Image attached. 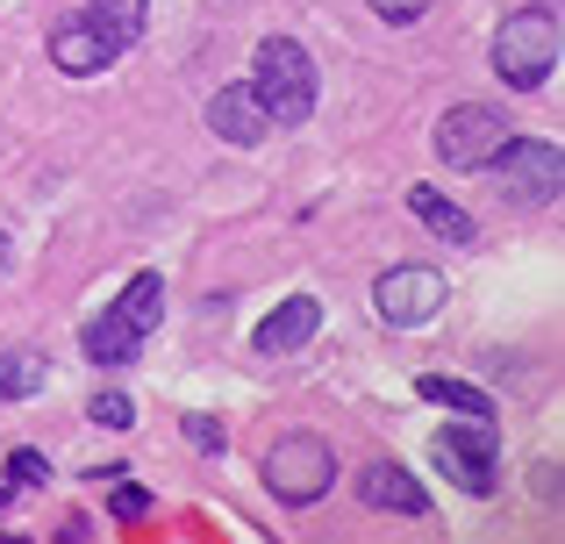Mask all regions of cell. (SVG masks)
Listing matches in <instances>:
<instances>
[{
    "mask_svg": "<svg viewBox=\"0 0 565 544\" xmlns=\"http://www.w3.org/2000/svg\"><path fill=\"white\" fill-rule=\"evenodd\" d=\"M316 57L301 51L294 36H265L258 43V65H250V94L265 100L273 122H308L316 115Z\"/></svg>",
    "mask_w": 565,
    "mask_h": 544,
    "instance_id": "cell-1",
    "label": "cell"
},
{
    "mask_svg": "<svg viewBox=\"0 0 565 544\" xmlns=\"http://www.w3.org/2000/svg\"><path fill=\"white\" fill-rule=\"evenodd\" d=\"M558 65V14L552 8H515L494 29V72L509 86H544Z\"/></svg>",
    "mask_w": 565,
    "mask_h": 544,
    "instance_id": "cell-2",
    "label": "cell"
},
{
    "mask_svg": "<svg viewBox=\"0 0 565 544\" xmlns=\"http://www.w3.org/2000/svg\"><path fill=\"white\" fill-rule=\"evenodd\" d=\"M265 488H273V502H287V509L322 502V494L337 488V459H330V445H322V437H308V430L279 437V445L265 451Z\"/></svg>",
    "mask_w": 565,
    "mask_h": 544,
    "instance_id": "cell-3",
    "label": "cell"
},
{
    "mask_svg": "<svg viewBox=\"0 0 565 544\" xmlns=\"http://www.w3.org/2000/svg\"><path fill=\"white\" fill-rule=\"evenodd\" d=\"M487 172L501 180V201H515V209H544L565 186V158H558V143H544V137H509L487 158Z\"/></svg>",
    "mask_w": 565,
    "mask_h": 544,
    "instance_id": "cell-4",
    "label": "cell"
},
{
    "mask_svg": "<svg viewBox=\"0 0 565 544\" xmlns=\"http://www.w3.org/2000/svg\"><path fill=\"white\" fill-rule=\"evenodd\" d=\"M515 129H509V115L501 108H487V100H466V108H451L437 122V158L451 172H487V158L509 143Z\"/></svg>",
    "mask_w": 565,
    "mask_h": 544,
    "instance_id": "cell-5",
    "label": "cell"
},
{
    "mask_svg": "<svg viewBox=\"0 0 565 544\" xmlns=\"http://www.w3.org/2000/svg\"><path fill=\"white\" fill-rule=\"evenodd\" d=\"M494 459H501V437H494V416H458L451 430H437V466L458 480L466 494H494Z\"/></svg>",
    "mask_w": 565,
    "mask_h": 544,
    "instance_id": "cell-6",
    "label": "cell"
},
{
    "mask_svg": "<svg viewBox=\"0 0 565 544\" xmlns=\"http://www.w3.org/2000/svg\"><path fill=\"white\" fill-rule=\"evenodd\" d=\"M373 301H380V316L394 322V330H423V322L444 308V273H429V266H394V273H380Z\"/></svg>",
    "mask_w": 565,
    "mask_h": 544,
    "instance_id": "cell-7",
    "label": "cell"
},
{
    "mask_svg": "<svg viewBox=\"0 0 565 544\" xmlns=\"http://www.w3.org/2000/svg\"><path fill=\"white\" fill-rule=\"evenodd\" d=\"M207 129H215L222 143H236V151H250V143H265V129H273V115H265V100L244 86H222L215 100H207Z\"/></svg>",
    "mask_w": 565,
    "mask_h": 544,
    "instance_id": "cell-8",
    "label": "cell"
},
{
    "mask_svg": "<svg viewBox=\"0 0 565 544\" xmlns=\"http://www.w3.org/2000/svg\"><path fill=\"white\" fill-rule=\"evenodd\" d=\"M51 65L65 72V79H94V72L115 65V51H108V36H100L86 14H65V22L51 29Z\"/></svg>",
    "mask_w": 565,
    "mask_h": 544,
    "instance_id": "cell-9",
    "label": "cell"
},
{
    "mask_svg": "<svg viewBox=\"0 0 565 544\" xmlns=\"http://www.w3.org/2000/svg\"><path fill=\"white\" fill-rule=\"evenodd\" d=\"M359 502L365 509H386V516H423L429 494H423V480H415L408 466L380 459V466H365V473H359Z\"/></svg>",
    "mask_w": 565,
    "mask_h": 544,
    "instance_id": "cell-10",
    "label": "cell"
},
{
    "mask_svg": "<svg viewBox=\"0 0 565 544\" xmlns=\"http://www.w3.org/2000/svg\"><path fill=\"white\" fill-rule=\"evenodd\" d=\"M322 330V301H308V294H294V301H279L273 316L258 322V337H250V344L265 351V359H287V351H301L308 337Z\"/></svg>",
    "mask_w": 565,
    "mask_h": 544,
    "instance_id": "cell-11",
    "label": "cell"
},
{
    "mask_svg": "<svg viewBox=\"0 0 565 544\" xmlns=\"http://www.w3.org/2000/svg\"><path fill=\"white\" fill-rule=\"evenodd\" d=\"M79 351H86L94 365H129V359L143 351V337H137V330H129V322L108 308V316H94V322L79 330Z\"/></svg>",
    "mask_w": 565,
    "mask_h": 544,
    "instance_id": "cell-12",
    "label": "cell"
},
{
    "mask_svg": "<svg viewBox=\"0 0 565 544\" xmlns=\"http://www.w3.org/2000/svg\"><path fill=\"white\" fill-rule=\"evenodd\" d=\"M86 22H94L100 29V36H108V51L115 57H122L129 51V43H137L143 36V14H151V0H86Z\"/></svg>",
    "mask_w": 565,
    "mask_h": 544,
    "instance_id": "cell-13",
    "label": "cell"
},
{
    "mask_svg": "<svg viewBox=\"0 0 565 544\" xmlns=\"http://www.w3.org/2000/svg\"><path fill=\"white\" fill-rule=\"evenodd\" d=\"M408 215H415V223H429L444 244H472V215L458 209V201H444L437 186H408Z\"/></svg>",
    "mask_w": 565,
    "mask_h": 544,
    "instance_id": "cell-14",
    "label": "cell"
},
{
    "mask_svg": "<svg viewBox=\"0 0 565 544\" xmlns=\"http://www.w3.org/2000/svg\"><path fill=\"white\" fill-rule=\"evenodd\" d=\"M115 316H122L137 337H151L158 316H166V279H158V273H137V279L122 287V301H115Z\"/></svg>",
    "mask_w": 565,
    "mask_h": 544,
    "instance_id": "cell-15",
    "label": "cell"
},
{
    "mask_svg": "<svg viewBox=\"0 0 565 544\" xmlns=\"http://www.w3.org/2000/svg\"><path fill=\"white\" fill-rule=\"evenodd\" d=\"M43 351H0V402H29V394H43Z\"/></svg>",
    "mask_w": 565,
    "mask_h": 544,
    "instance_id": "cell-16",
    "label": "cell"
},
{
    "mask_svg": "<svg viewBox=\"0 0 565 544\" xmlns=\"http://www.w3.org/2000/svg\"><path fill=\"white\" fill-rule=\"evenodd\" d=\"M415 394H423V402H437V408H458V416H494V402H487L480 387H466V380H437V373H429Z\"/></svg>",
    "mask_w": 565,
    "mask_h": 544,
    "instance_id": "cell-17",
    "label": "cell"
},
{
    "mask_svg": "<svg viewBox=\"0 0 565 544\" xmlns=\"http://www.w3.org/2000/svg\"><path fill=\"white\" fill-rule=\"evenodd\" d=\"M86 416L100 423V430H129V423H137V402H129V394H94V408H86Z\"/></svg>",
    "mask_w": 565,
    "mask_h": 544,
    "instance_id": "cell-18",
    "label": "cell"
},
{
    "mask_svg": "<svg viewBox=\"0 0 565 544\" xmlns=\"http://www.w3.org/2000/svg\"><path fill=\"white\" fill-rule=\"evenodd\" d=\"M8 480H29V488H51V466H43V451H8Z\"/></svg>",
    "mask_w": 565,
    "mask_h": 544,
    "instance_id": "cell-19",
    "label": "cell"
},
{
    "mask_svg": "<svg viewBox=\"0 0 565 544\" xmlns=\"http://www.w3.org/2000/svg\"><path fill=\"white\" fill-rule=\"evenodd\" d=\"M115 516H122V523L151 516V494H143V488H129V480H122V488H115Z\"/></svg>",
    "mask_w": 565,
    "mask_h": 544,
    "instance_id": "cell-20",
    "label": "cell"
},
{
    "mask_svg": "<svg viewBox=\"0 0 565 544\" xmlns=\"http://www.w3.org/2000/svg\"><path fill=\"white\" fill-rule=\"evenodd\" d=\"M373 14H380V22H423L429 0H373Z\"/></svg>",
    "mask_w": 565,
    "mask_h": 544,
    "instance_id": "cell-21",
    "label": "cell"
},
{
    "mask_svg": "<svg viewBox=\"0 0 565 544\" xmlns=\"http://www.w3.org/2000/svg\"><path fill=\"white\" fill-rule=\"evenodd\" d=\"M186 430H193V445H201V451H222V423L215 416H193Z\"/></svg>",
    "mask_w": 565,
    "mask_h": 544,
    "instance_id": "cell-22",
    "label": "cell"
},
{
    "mask_svg": "<svg viewBox=\"0 0 565 544\" xmlns=\"http://www.w3.org/2000/svg\"><path fill=\"white\" fill-rule=\"evenodd\" d=\"M8 258H14V244H8V230H0V273H8Z\"/></svg>",
    "mask_w": 565,
    "mask_h": 544,
    "instance_id": "cell-23",
    "label": "cell"
},
{
    "mask_svg": "<svg viewBox=\"0 0 565 544\" xmlns=\"http://www.w3.org/2000/svg\"><path fill=\"white\" fill-rule=\"evenodd\" d=\"M8 502H14V488H8V480H0V509H8Z\"/></svg>",
    "mask_w": 565,
    "mask_h": 544,
    "instance_id": "cell-24",
    "label": "cell"
}]
</instances>
